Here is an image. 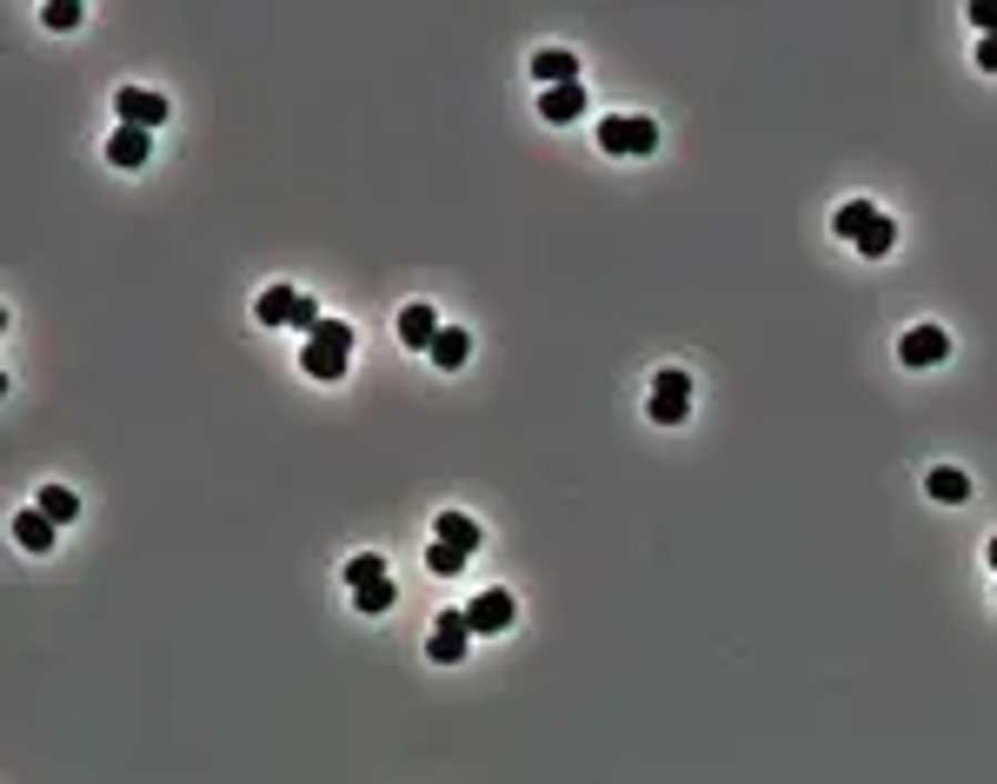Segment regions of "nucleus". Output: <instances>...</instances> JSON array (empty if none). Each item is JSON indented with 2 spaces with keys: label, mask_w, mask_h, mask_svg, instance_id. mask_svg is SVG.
Returning <instances> with one entry per match:
<instances>
[{
  "label": "nucleus",
  "mask_w": 997,
  "mask_h": 784,
  "mask_svg": "<svg viewBox=\"0 0 997 784\" xmlns=\"http://www.w3.org/2000/svg\"><path fill=\"white\" fill-rule=\"evenodd\" d=\"M599 146L619 153V160H645L659 146V120H645V113H606L599 120Z\"/></svg>",
  "instance_id": "1"
},
{
  "label": "nucleus",
  "mask_w": 997,
  "mask_h": 784,
  "mask_svg": "<svg viewBox=\"0 0 997 784\" xmlns=\"http://www.w3.org/2000/svg\"><path fill=\"white\" fill-rule=\"evenodd\" d=\"M346 586H353V605L359 612H393V579H386V559L379 552H359V559H346Z\"/></svg>",
  "instance_id": "2"
},
{
  "label": "nucleus",
  "mask_w": 997,
  "mask_h": 784,
  "mask_svg": "<svg viewBox=\"0 0 997 784\" xmlns=\"http://www.w3.org/2000/svg\"><path fill=\"white\" fill-rule=\"evenodd\" d=\"M466 625H472V639H499V632H512V625H519V605H512V592H506V586L479 592V599L466 605Z\"/></svg>",
  "instance_id": "3"
},
{
  "label": "nucleus",
  "mask_w": 997,
  "mask_h": 784,
  "mask_svg": "<svg viewBox=\"0 0 997 784\" xmlns=\"http://www.w3.org/2000/svg\"><path fill=\"white\" fill-rule=\"evenodd\" d=\"M652 419H659V426H685V419H692V379H685L679 366H665V373L652 379Z\"/></svg>",
  "instance_id": "4"
},
{
  "label": "nucleus",
  "mask_w": 997,
  "mask_h": 784,
  "mask_svg": "<svg viewBox=\"0 0 997 784\" xmlns=\"http://www.w3.org/2000/svg\"><path fill=\"white\" fill-rule=\"evenodd\" d=\"M898 359H905L912 373H932V366L952 359V333H945V326H912V333L898 339Z\"/></svg>",
  "instance_id": "5"
},
{
  "label": "nucleus",
  "mask_w": 997,
  "mask_h": 784,
  "mask_svg": "<svg viewBox=\"0 0 997 784\" xmlns=\"http://www.w3.org/2000/svg\"><path fill=\"white\" fill-rule=\"evenodd\" d=\"M466 645H472V625H466V612H439L426 659H433V665H459V659H466Z\"/></svg>",
  "instance_id": "6"
},
{
  "label": "nucleus",
  "mask_w": 997,
  "mask_h": 784,
  "mask_svg": "<svg viewBox=\"0 0 997 784\" xmlns=\"http://www.w3.org/2000/svg\"><path fill=\"white\" fill-rule=\"evenodd\" d=\"M113 106H120V126H146L153 133L166 120V93H146V86H120Z\"/></svg>",
  "instance_id": "7"
},
{
  "label": "nucleus",
  "mask_w": 997,
  "mask_h": 784,
  "mask_svg": "<svg viewBox=\"0 0 997 784\" xmlns=\"http://www.w3.org/2000/svg\"><path fill=\"white\" fill-rule=\"evenodd\" d=\"M532 80L552 93V86H579V60L566 53V47H539L532 53Z\"/></svg>",
  "instance_id": "8"
},
{
  "label": "nucleus",
  "mask_w": 997,
  "mask_h": 784,
  "mask_svg": "<svg viewBox=\"0 0 997 784\" xmlns=\"http://www.w3.org/2000/svg\"><path fill=\"white\" fill-rule=\"evenodd\" d=\"M146 153H153V133H146V126H113V140H106V160H113V166L133 173V166H146Z\"/></svg>",
  "instance_id": "9"
},
{
  "label": "nucleus",
  "mask_w": 997,
  "mask_h": 784,
  "mask_svg": "<svg viewBox=\"0 0 997 784\" xmlns=\"http://www.w3.org/2000/svg\"><path fill=\"white\" fill-rule=\"evenodd\" d=\"M439 333H446V326H439V313H433V306H419V299H413V306L399 313V339H406L413 353H433V339H439Z\"/></svg>",
  "instance_id": "10"
},
{
  "label": "nucleus",
  "mask_w": 997,
  "mask_h": 784,
  "mask_svg": "<svg viewBox=\"0 0 997 784\" xmlns=\"http://www.w3.org/2000/svg\"><path fill=\"white\" fill-rule=\"evenodd\" d=\"M579 113H586V86H552V93H539V120L572 126Z\"/></svg>",
  "instance_id": "11"
},
{
  "label": "nucleus",
  "mask_w": 997,
  "mask_h": 784,
  "mask_svg": "<svg viewBox=\"0 0 997 784\" xmlns=\"http://www.w3.org/2000/svg\"><path fill=\"white\" fill-rule=\"evenodd\" d=\"M426 359H433L439 373H459V366L472 359V333H466V326H446V333L433 339V353H426Z\"/></svg>",
  "instance_id": "12"
},
{
  "label": "nucleus",
  "mask_w": 997,
  "mask_h": 784,
  "mask_svg": "<svg viewBox=\"0 0 997 784\" xmlns=\"http://www.w3.org/2000/svg\"><path fill=\"white\" fill-rule=\"evenodd\" d=\"M53 532H60V526H53V519H47L40 506H27V512H13V539H20L27 552H53Z\"/></svg>",
  "instance_id": "13"
},
{
  "label": "nucleus",
  "mask_w": 997,
  "mask_h": 784,
  "mask_svg": "<svg viewBox=\"0 0 997 784\" xmlns=\"http://www.w3.org/2000/svg\"><path fill=\"white\" fill-rule=\"evenodd\" d=\"M253 313H260V326H293V313H299V293H293V286H266Z\"/></svg>",
  "instance_id": "14"
},
{
  "label": "nucleus",
  "mask_w": 997,
  "mask_h": 784,
  "mask_svg": "<svg viewBox=\"0 0 997 784\" xmlns=\"http://www.w3.org/2000/svg\"><path fill=\"white\" fill-rule=\"evenodd\" d=\"M925 492H932L938 506H965V499H971V479H965L958 466H938V472L925 479Z\"/></svg>",
  "instance_id": "15"
},
{
  "label": "nucleus",
  "mask_w": 997,
  "mask_h": 784,
  "mask_svg": "<svg viewBox=\"0 0 997 784\" xmlns=\"http://www.w3.org/2000/svg\"><path fill=\"white\" fill-rule=\"evenodd\" d=\"M433 526H439V539H446V546H459L466 559H472V552H479V539H486V532H479V526H472L466 512H439Z\"/></svg>",
  "instance_id": "16"
},
{
  "label": "nucleus",
  "mask_w": 997,
  "mask_h": 784,
  "mask_svg": "<svg viewBox=\"0 0 997 784\" xmlns=\"http://www.w3.org/2000/svg\"><path fill=\"white\" fill-rule=\"evenodd\" d=\"M872 220H878V206H872V200H845L832 226H838V240H852V246H858V233H865Z\"/></svg>",
  "instance_id": "17"
},
{
  "label": "nucleus",
  "mask_w": 997,
  "mask_h": 784,
  "mask_svg": "<svg viewBox=\"0 0 997 784\" xmlns=\"http://www.w3.org/2000/svg\"><path fill=\"white\" fill-rule=\"evenodd\" d=\"M892 246H898V226H892V213H878V220L858 233V253H865V259H885Z\"/></svg>",
  "instance_id": "18"
},
{
  "label": "nucleus",
  "mask_w": 997,
  "mask_h": 784,
  "mask_svg": "<svg viewBox=\"0 0 997 784\" xmlns=\"http://www.w3.org/2000/svg\"><path fill=\"white\" fill-rule=\"evenodd\" d=\"M313 346H326V353H339V359H353V346H359V333H353L346 319H319V326H313Z\"/></svg>",
  "instance_id": "19"
},
{
  "label": "nucleus",
  "mask_w": 997,
  "mask_h": 784,
  "mask_svg": "<svg viewBox=\"0 0 997 784\" xmlns=\"http://www.w3.org/2000/svg\"><path fill=\"white\" fill-rule=\"evenodd\" d=\"M299 366H306L313 379H326V386H333V379H346V359H339V353H326V346H313V339H306V353H299Z\"/></svg>",
  "instance_id": "20"
},
{
  "label": "nucleus",
  "mask_w": 997,
  "mask_h": 784,
  "mask_svg": "<svg viewBox=\"0 0 997 784\" xmlns=\"http://www.w3.org/2000/svg\"><path fill=\"white\" fill-rule=\"evenodd\" d=\"M33 506H40V512H47L53 526H67V519H80V499H73L67 486H40V499H33Z\"/></svg>",
  "instance_id": "21"
},
{
  "label": "nucleus",
  "mask_w": 997,
  "mask_h": 784,
  "mask_svg": "<svg viewBox=\"0 0 997 784\" xmlns=\"http://www.w3.org/2000/svg\"><path fill=\"white\" fill-rule=\"evenodd\" d=\"M426 572L452 579V572H466V552H459V546H446V539H433V552H426Z\"/></svg>",
  "instance_id": "22"
},
{
  "label": "nucleus",
  "mask_w": 997,
  "mask_h": 784,
  "mask_svg": "<svg viewBox=\"0 0 997 784\" xmlns=\"http://www.w3.org/2000/svg\"><path fill=\"white\" fill-rule=\"evenodd\" d=\"M80 13H87L80 0H47V27H53V33H73V27H80Z\"/></svg>",
  "instance_id": "23"
},
{
  "label": "nucleus",
  "mask_w": 997,
  "mask_h": 784,
  "mask_svg": "<svg viewBox=\"0 0 997 784\" xmlns=\"http://www.w3.org/2000/svg\"><path fill=\"white\" fill-rule=\"evenodd\" d=\"M971 27H985V40L997 33V0H971Z\"/></svg>",
  "instance_id": "24"
},
{
  "label": "nucleus",
  "mask_w": 997,
  "mask_h": 784,
  "mask_svg": "<svg viewBox=\"0 0 997 784\" xmlns=\"http://www.w3.org/2000/svg\"><path fill=\"white\" fill-rule=\"evenodd\" d=\"M978 67H985V73H997V33H991V40H978Z\"/></svg>",
  "instance_id": "25"
},
{
  "label": "nucleus",
  "mask_w": 997,
  "mask_h": 784,
  "mask_svg": "<svg viewBox=\"0 0 997 784\" xmlns=\"http://www.w3.org/2000/svg\"><path fill=\"white\" fill-rule=\"evenodd\" d=\"M985 559H991V572H997V539H991V546H985Z\"/></svg>",
  "instance_id": "26"
}]
</instances>
